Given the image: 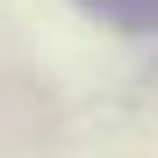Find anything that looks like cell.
I'll return each instance as SVG.
<instances>
[{
    "instance_id": "obj_1",
    "label": "cell",
    "mask_w": 158,
    "mask_h": 158,
    "mask_svg": "<svg viewBox=\"0 0 158 158\" xmlns=\"http://www.w3.org/2000/svg\"><path fill=\"white\" fill-rule=\"evenodd\" d=\"M79 7L108 15L115 29H158V0H79Z\"/></svg>"
}]
</instances>
